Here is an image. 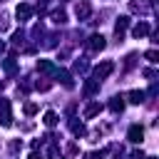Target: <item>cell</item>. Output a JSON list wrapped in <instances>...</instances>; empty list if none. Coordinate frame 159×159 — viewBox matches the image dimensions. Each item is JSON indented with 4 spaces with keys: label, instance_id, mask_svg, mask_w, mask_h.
Wrapping results in <instances>:
<instances>
[{
    "label": "cell",
    "instance_id": "1",
    "mask_svg": "<svg viewBox=\"0 0 159 159\" xmlns=\"http://www.w3.org/2000/svg\"><path fill=\"white\" fill-rule=\"evenodd\" d=\"M127 137H129V142H142V139H144V129H142L139 124H132Z\"/></svg>",
    "mask_w": 159,
    "mask_h": 159
},
{
    "label": "cell",
    "instance_id": "2",
    "mask_svg": "<svg viewBox=\"0 0 159 159\" xmlns=\"http://www.w3.org/2000/svg\"><path fill=\"white\" fill-rule=\"evenodd\" d=\"M87 47H89L92 52L102 50V47H104V37H102V35H92V37H89V42H87Z\"/></svg>",
    "mask_w": 159,
    "mask_h": 159
},
{
    "label": "cell",
    "instance_id": "3",
    "mask_svg": "<svg viewBox=\"0 0 159 159\" xmlns=\"http://www.w3.org/2000/svg\"><path fill=\"white\" fill-rule=\"evenodd\" d=\"M112 70H114V65H112V62H102V65L94 70V75H97V80H104V77H107Z\"/></svg>",
    "mask_w": 159,
    "mask_h": 159
},
{
    "label": "cell",
    "instance_id": "4",
    "mask_svg": "<svg viewBox=\"0 0 159 159\" xmlns=\"http://www.w3.org/2000/svg\"><path fill=\"white\" fill-rule=\"evenodd\" d=\"M30 15H32V7L30 5H17V17L20 20H27Z\"/></svg>",
    "mask_w": 159,
    "mask_h": 159
},
{
    "label": "cell",
    "instance_id": "5",
    "mask_svg": "<svg viewBox=\"0 0 159 159\" xmlns=\"http://www.w3.org/2000/svg\"><path fill=\"white\" fill-rule=\"evenodd\" d=\"M127 25H129V17H119V20H117V25H114V32L122 37V32L127 30Z\"/></svg>",
    "mask_w": 159,
    "mask_h": 159
},
{
    "label": "cell",
    "instance_id": "6",
    "mask_svg": "<svg viewBox=\"0 0 159 159\" xmlns=\"http://www.w3.org/2000/svg\"><path fill=\"white\" fill-rule=\"evenodd\" d=\"M147 32H149V25H147V22H139V25L132 30V35H134V37H144Z\"/></svg>",
    "mask_w": 159,
    "mask_h": 159
},
{
    "label": "cell",
    "instance_id": "7",
    "mask_svg": "<svg viewBox=\"0 0 159 159\" xmlns=\"http://www.w3.org/2000/svg\"><path fill=\"white\" fill-rule=\"evenodd\" d=\"M129 102H134V104H139V102H144V92H139V89H134V92H129Z\"/></svg>",
    "mask_w": 159,
    "mask_h": 159
},
{
    "label": "cell",
    "instance_id": "8",
    "mask_svg": "<svg viewBox=\"0 0 159 159\" xmlns=\"http://www.w3.org/2000/svg\"><path fill=\"white\" fill-rule=\"evenodd\" d=\"M99 109H102V104H97V102H94V104H89V107H87V109H84V117H87V119H89V117H94V114H97V112H99Z\"/></svg>",
    "mask_w": 159,
    "mask_h": 159
},
{
    "label": "cell",
    "instance_id": "9",
    "mask_svg": "<svg viewBox=\"0 0 159 159\" xmlns=\"http://www.w3.org/2000/svg\"><path fill=\"white\" fill-rule=\"evenodd\" d=\"M42 122H45L47 127H55V124H57V114H55V112H45V119H42Z\"/></svg>",
    "mask_w": 159,
    "mask_h": 159
},
{
    "label": "cell",
    "instance_id": "10",
    "mask_svg": "<svg viewBox=\"0 0 159 159\" xmlns=\"http://www.w3.org/2000/svg\"><path fill=\"white\" fill-rule=\"evenodd\" d=\"M37 70H42V72H52L55 67H52V62H47V60H40V62H37Z\"/></svg>",
    "mask_w": 159,
    "mask_h": 159
},
{
    "label": "cell",
    "instance_id": "11",
    "mask_svg": "<svg viewBox=\"0 0 159 159\" xmlns=\"http://www.w3.org/2000/svg\"><path fill=\"white\" fill-rule=\"evenodd\" d=\"M147 60L149 62H159V52L157 50H147Z\"/></svg>",
    "mask_w": 159,
    "mask_h": 159
},
{
    "label": "cell",
    "instance_id": "12",
    "mask_svg": "<svg viewBox=\"0 0 159 159\" xmlns=\"http://www.w3.org/2000/svg\"><path fill=\"white\" fill-rule=\"evenodd\" d=\"M65 17H67V15H65L62 10H57V12H52V20H55V22H65Z\"/></svg>",
    "mask_w": 159,
    "mask_h": 159
},
{
    "label": "cell",
    "instance_id": "13",
    "mask_svg": "<svg viewBox=\"0 0 159 159\" xmlns=\"http://www.w3.org/2000/svg\"><path fill=\"white\" fill-rule=\"evenodd\" d=\"M35 112H37V104H35V102L25 104V114H35Z\"/></svg>",
    "mask_w": 159,
    "mask_h": 159
},
{
    "label": "cell",
    "instance_id": "14",
    "mask_svg": "<svg viewBox=\"0 0 159 159\" xmlns=\"http://www.w3.org/2000/svg\"><path fill=\"white\" fill-rule=\"evenodd\" d=\"M87 12H89V7H87V5H77V15H80V17H84Z\"/></svg>",
    "mask_w": 159,
    "mask_h": 159
},
{
    "label": "cell",
    "instance_id": "15",
    "mask_svg": "<svg viewBox=\"0 0 159 159\" xmlns=\"http://www.w3.org/2000/svg\"><path fill=\"white\" fill-rule=\"evenodd\" d=\"M84 159H102V154H97V152H92V154H87Z\"/></svg>",
    "mask_w": 159,
    "mask_h": 159
},
{
    "label": "cell",
    "instance_id": "16",
    "mask_svg": "<svg viewBox=\"0 0 159 159\" xmlns=\"http://www.w3.org/2000/svg\"><path fill=\"white\" fill-rule=\"evenodd\" d=\"M132 159H144V154H142V152H134V154H132Z\"/></svg>",
    "mask_w": 159,
    "mask_h": 159
},
{
    "label": "cell",
    "instance_id": "17",
    "mask_svg": "<svg viewBox=\"0 0 159 159\" xmlns=\"http://www.w3.org/2000/svg\"><path fill=\"white\" fill-rule=\"evenodd\" d=\"M30 159H40V157H37V154H30Z\"/></svg>",
    "mask_w": 159,
    "mask_h": 159
},
{
    "label": "cell",
    "instance_id": "18",
    "mask_svg": "<svg viewBox=\"0 0 159 159\" xmlns=\"http://www.w3.org/2000/svg\"><path fill=\"white\" fill-rule=\"evenodd\" d=\"M149 159H154V157H149Z\"/></svg>",
    "mask_w": 159,
    "mask_h": 159
}]
</instances>
